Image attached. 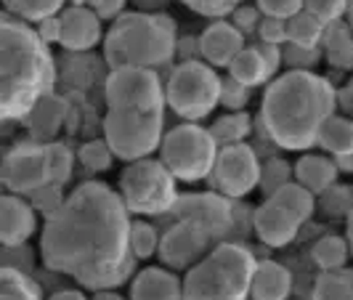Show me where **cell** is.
I'll return each instance as SVG.
<instances>
[{"mask_svg": "<svg viewBox=\"0 0 353 300\" xmlns=\"http://www.w3.org/2000/svg\"><path fill=\"white\" fill-rule=\"evenodd\" d=\"M290 183V165L284 159H268L265 165H261V178H258V186H263L265 194L276 192L279 186Z\"/></svg>", "mask_w": 353, "mask_h": 300, "instance_id": "36", "label": "cell"}, {"mask_svg": "<svg viewBox=\"0 0 353 300\" xmlns=\"http://www.w3.org/2000/svg\"><path fill=\"white\" fill-rule=\"evenodd\" d=\"M101 37V19L88 6H70L59 14V46H64L67 51H90Z\"/></svg>", "mask_w": 353, "mask_h": 300, "instance_id": "14", "label": "cell"}, {"mask_svg": "<svg viewBox=\"0 0 353 300\" xmlns=\"http://www.w3.org/2000/svg\"><path fill=\"white\" fill-rule=\"evenodd\" d=\"M130 300H183V279L170 268H141L130 284Z\"/></svg>", "mask_w": 353, "mask_h": 300, "instance_id": "19", "label": "cell"}, {"mask_svg": "<svg viewBox=\"0 0 353 300\" xmlns=\"http://www.w3.org/2000/svg\"><path fill=\"white\" fill-rule=\"evenodd\" d=\"M301 226L303 223L298 218H292L284 208H279L271 199H265L263 205L252 212V229L258 234V239L263 245H268V248H287V245H292Z\"/></svg>", "mask_w": 353, "mask_h": 300, "instance_id": "16", "label": "cell"}, {"mask_svg": "<svg viewBox=\"0 0 353 300\" xmlns=\"http://www.w3.org/2000/svg\"><path fill=\"white\" fill-rule=\"evenodd\" d=\"M6 14L21 19V21H40V19L56 17L70 0H0ZM72 6H80V0H72Z\"/></svg>", "mask_w": 353, "mask_h": 300, "instance_id": "29", "label": "cell"}, {"mask_svg": "<svg viewBox=\"0 0 353 300\" xmlns=\"http://www.w3.org/2000/svg\"><path fill=\"white\" fill-rule=\"evenodd\" d=\"M221 77L205 61H181L165 83V104L186 123H199L218 106Z\"/></svg>", "mask_w": 353, "mask_h": 300, "instance_id": "8", "label": "cell"}, {"mask_svg": "<svg viewBox=\"0 0 353 300\" xmlns=\"http://www.w3.org/2000/svg\"><path fill=\"white\" fill-rule=\"evenodd\" d=\"M345 242H348V250L353 255V210L348 212V221H345Z\"/></svg>", "mask_w": 353, "mask_h": 300, "instance_id": "47", "label": "cell"}, {"mask_svg": "<svg viewBox=\"0 0 353 300\" xmlns=\"http://www.w3.org/2000/svg\"><path fill=\"white\" fill-rule=\"evenodd\" d=\"M0 300H43V295L24 271L14 266H0Z\"/></svg>", "mask_w": 353, "mask_h": 300, "instance_id": "30", "label": "cell"}, {"mask_svg": "<svg viewBox=\"0 0 353 300\" xmlns=\"http://www.w3.org/2000/svg\"><path fill=\"white\" fill-rule=\"evenodd\" d=\"M258 37L265 46H279L282 48L287 43V21L284 19H268L263 17L258 24Z\"/></svg>", "mask_w": 353, "mask_h": 300, "instance_id": "42", "label": "cell"}, {"mask_svg": "<svg viewBox=\"0 0 353 300\" xmlns=\"http://www.w3.org/2000/svg\"><path fill=\"white\" fill-rule=\"evenodd\" d=\"M35 32L37 37L51 48L53 43H59V14L56 17H48V19H40V21H35Z\"/></svg>", "mask_w": 353, "mask_h": 300, "instance_id": "45", "label": "cell"}, {"mask_svg": "<svg viewBox=\"0 0 353 300\" xmlns=\"http://www.w3.org/2000/svg\"><path fill=\"white\" fill-rule=\"evenodd\" d=\"M56 80L51 48L30 21L0 11V123L21 120Z\"/></svg>", "mask_w": 353, "mask_h": 300, "instance_id": "3", "label": "cell"}, {"mask_svg": "<svg viewBox=\"0 0 353 300\" xmlns=\"http://www.w3.org/2000/svg\"><path fill=\"white\" fill-rule=\"evenodd\" d=\"M0 194H6V186H3V183H0Z\"/></svg>", "mask_w": 353, "mask_h": 300, "instance_id": "52", "label": "cell"}, {"mask_svg": "<svg viewBox=\"0 0 353 300\" xmlns=\"http://www.w3.org/2000/svg\"><path fill=\"white\" fill-rule=\"evenodd\" d=\"M337 170H345V173H353V154H348V157H337L335 159Z\"/></svg>", "mask_w": 353, "mask_h": 300, "instance_id": "48", "label": "cell"}, {"mask_svg": "<svg viewBox=\"0 0 353 300\" xmlns=\"http://www.w3.org/2000/svg\"><path fill=\"white\" fill-rule=\"evenodd\" d=\"M226 70H229L231 80H236V83H242L248 88L263 86V83H268V77L274 74V72L268 70V64H265L263 53L258 51V46H245L242 51L231 59V64Z\"/></svg>", "mask_w": 353, "mask_h": 300, "instance_id": "23", "label": "cell"}, {"mask_svg": "<svg viewBox=\"0 0 353 300\" xmlns=\"http://www.w3.org/2000/svg\"><path fill=\"white\" fill-rule=\"evenodd\" d=\"M170 226L159 234L157 255L170 271H189L212 248L229 242L234 229V208L223 194H178Z\"/></svg>", "mask_w": 353, "mask_h": 300, "instance_id": "4", "label": "cell"}, {"mask_svg": "<svg viewBox=\"0 0 353 300\" xmlns=\"http://www.w3.org/2000/svg\"><path fill=\"white\" fill-rule=\"evenodd\" d=\"M176 21L149 11L120 14L104 37V59L112 70L120 67L154 70L168 64L176 56Z\"/></svg>", "mask_w": 353, "mask_h": 300, "instance_id": "5", "label": "cell"}, {"mask_svg": "<svg viewBox=\"0 0 353 300\" xmlns=\"http://www.w3.org/2000/svg\"><path fill=\"white\" fill-rule=\"evenodd\" d=\"M136 3H139L141 8H157L162 0H136Z\"/></svg>", "mask_w": 353, "mask_h": 300, "instance_id": "51", "label": "cell"}, {"mask_svg": "<svg viewBox=\"0 0 353 300\" xmlns=\"http://www.w3.org/2000/svg\"><path fill=\"white\" fill-rule=\"evenodd\" d=\"M292 292L290 268L276 261H255L250 279V300H287Z\"/></svg>", "mask_w": 353, "mask_h": 300, "instance_id": "20", "label": "cell"}, {"mask_svg": "<svg viewBox=\"0 0 353 300\" xmlns=\"http://www.w3.org/2000/svg\"><path fill=\"white\" fill-rule=\"evenodd\" d=\"M117 194L130 215H165L178 199V181L162 159L143 157L128 162Z\"/></svg>", "mask_w": 353, "mask_h": 300, "instance_id": "7", "label": "cell"}, {"mask_svg": "<svg viewBox=\"0 0 353 300\" xmlns=\"http://www.w3.org/2000/svg\"><path fill=\"white\" fill-rule=\"evenodd\" d=\"M202 61H208L210 67H229L231 59L245 48V35L223 19H215L210 27H205V32L196 40Z\"/></svg>", "mask_w": 353, "mask_h": 300, "instance_id": "17", "label": "cell"}, {"mask_svg": "<svg viewBox=\"0 0 353 300\" xmlns=\"http://www.w3.org/2000/svg\"><path fill=\"white\" fill-rule=\"evenodd\" d=\"M314 263L321 268V271H335V268H343L348 266V258H351V250H348V242L345 237H335V234H327L321 237L314 250Z\"/></svg>", "mask_w": 353, "mask_h": 300, "instance_id": "31", "label": "cell"}, {"mask_svg": "<svg viewBox=\"0 0 353 300\" xmlns=\"http://www.w3.org/2000/svg\"><path fill=\"white\" fill-rule=\"evenodd\" d=\"M210 176L218 194H223L226 199H242L258 186L261 162H258V157H255V152H252V146L248 141L218 146Z\"/></svg>", "mask_w": 353, "mask_h": 300, "instance_id": "12", "label": "cell"}, {"mask_svg": "<svg viewBox=\"0 0 353 300\" xmlns=\"http://www.w3.org/2000/svg\"><path fill=\"white\" fill-rule=\"evenodd\" d=\"M292 173H295V183H301L303 189H308L311 194L316 197L335 186L340 170H337L335 159L327 157V154H303L295 162Z\"/></svg>", "mask_w": 353, "mask_h": 300, "instance_id": "21", "label": "cell"}, {"mask_svg": "<svg viewBox=\"0 0 353 300\" xmlns=\"http://www.w3.org/2000/svg\"><path fill=\"white\" fill-rule=\"evenodd\" d=\"M348 0H303V11L316 17L321 24H332L345 17Z\"/></svg>", "mask_w": 353, "mask_h": 300, "instance_id": "35", "label": "cell"}, {"mask_svg": "<svg viewBox=\"0 0 353 300\" xmlns=\"http://www.w3.org/2000/svg\"><path fill=\"white\" fill-rule=\"evenodd\" d=\"M128 248L136 261L152 258L159 248V231L154 223L143 221V218H130V229H128Z\"/></svg>", "mask_w": 353, "mask_h": 300, "instance_id": "32", "label": "cell"}, {"mask_svg": "<svg viewBox=\"0 0 353 300\" xmlns=\"http://www.w3.org/2000/svg\"><path fill=\"white\" fill-rule=\"evenodd\" d=\"M109 109L130 112H162L165 109V86L154 70L143 67H120L112 70L104 86Z\"/></svg>", "mask_w": 353, "mask_h": 300, "instance_id": "11", "label": "cell"}, {"mask_svg": "<svg viewBox=\"0 0 353 300\" xmlns=\"http://www.w3.org/2000/svg\"><path fill=\"white\" fill-rule=\"evenodd\" d=\"M218 154V143L212 141L210 130L196 123L176 125L168 130L159 143V159L173 173L176 181L196 183L210 176L212 162Z\"/></svg>", "mask_w": 353, "mask_h": 300, "instance_id": "9", "label": "cell"}, {"mask_svg": "<svg viewBox=\"0 0 353 300\" xmlns=\"http://www.w3.org/2000/svg\"><path fill=\"white\" fill-rule=\"evenodd\" d=\"M186 8H192L194 14H202V17H212V19H221L231 14L239 3L245 0H181Z\"/></svg>", "mask_w": 353, "mask_h": 300, "instance_id": "39", "label": "cell"}, {"mask_svg": "<svg viewBox=\"0 0 353 300\" xmlns=\"http://www.w3.org/2000/svg\"><path fill=\"white\" fill-rule=\"evenodd\" d=\"M255 255L239 242H221L183 277V300H248Z\"/></svg>", "mask_w": 353, "mask_h": 300, "instance_id": "6", "label": "cell"}, {"mask_svg": "<svg viewBox=\"0 0 353 300\" xmlns=\"http://www.w3.org/2000/svg\"><path fill=\"white\" fill-rule=\"evenodd\" d=\"M316 146L330 152V157H348L353 154V117L345 114H330L319 128Z\"/></svg>", "mask_w": 353, "mask_h": 300, "instance_id": "22", "label": "cell"}, {"mask_svg": "<svg viewBox=\"0 0 353 300\" xmlns=\"http://www.w3.org/2000/svg\"><path fill=\"white\" fill-rule=\"evenodd\" d=\"M321 46H324V56L332 67L353 70V35L348 24H343V21L327 24L324 35H321Z\"/></svg>", "mask_w": 353, "mask_h": 300, "instance_id": "24", "label": "cell"}, {"mask_svg": "<svg viewBox=\"0 0 353 300\" xmlns=\"http://www.w3.org/2000/svg\"><path fill=\"white\" fill-rule=\"evenodd\" d=\"M250 101V88L248 86H242V83H236V80H221V99H218V104H223L226 109L231 112H242Z\"/></svg>", "mask_w": 353, "mask_h": 300, "instance_id": "38", "label": "cell"}, {"mask_svg": "<svg viewBox=\"0 0 353 300\" xmlns=\"http://www.w3.org/2000/svg\"><path fill=\"white\" fill-rule=\"evenodd\" d=\"M290 46V43H287ZM282 61H287L292 70H308L319 61V48H298L290 46L287 51H282Z\"/></svg>", "mask_w": 353, "mask_h": 300, "instance_id": "43", "label": "cell"}, {"mask_svg": "<svg viewBox=\"0 0 353 300\" xmlns=\"http://www.w3.org/2000/svg\"><path fill=\"white\" fill-rule=\"evenodd\" d=\"M345 24H348V30H351V35H353V0H348V8H345Z\"/></svg>", "mask_w": 353, "mask_h": 300, "instance_id": "50", "label": "cell"}, {"mask_svg": "<svg viewBox=\"0 0 353 300\" xmlns=\"http://www.w3.org/2000/svg\"><path fill=\"white\" fill-rule=\"evenodd\" d=\"M48 300H88V298L83 292H77V290H61V292L51 295Z\"/></svg>", "mask_w": 353, "mask_h": 300, "instance_id": "46", "label": "cell"}, {"mask_svg": "<svg viewBox=\"0 0 353 300\" xmlns=\"http://www.w3.org/2000/svg\"><path fill=\"white\" fill-rule=\"evenodd\" d=\"M335 109V88L327 77L311 70H290L268 83L261 101V123L276 146L305 152L316 146L319 128Z\"/></svg>", "mask_w": 353, "mask_h": 300, "instance_id": "2", "label": "cell"}, {"mask_svg": "<svg viewBox=\"0 0 353 300\" xmlns=\"http://www.w3.org/2000/svg\"><path fill=\"white\" fill-rule=\"evenodd\" d=\"M229 21L242 32V35H250V32H255L258 30V24H261V19L263 14L258 11V6H248V3H239L234 11L229 14Z\"/></svg>", "mask_w": 353, "mask_h": 300, "instance_id": "40", "label": "cell"}, {"mask_svg": "<svg viewBox=\"0 0 353 300\" xmlns=\"http://www.w3.org/2000/svg\"><path fill=\"white\" fill-rule=\"evenodd\" d=\"M72 168H74V152L70 146L59 141L46 143V173H48V183L53 186H64L72 178Z\"/></svg>", "mask_w": 353, "mask_h": 300, "instance_id": "33", "label": "cell"}, {"mask_svg": "<svg viewBox=\"0 0 353 300\" xmlns=\"http://www.w3.org/2000/svg\"><path fill=\"white\" fill-rule=\"evenodd\" d=\"M80 6H88L96 17L101 19H117L125 11L128 0H80Z\"/></svg>", "mask_w": 353, "mask_h": 300, "instance_id": "44", "label": "cell"}, {"mask_svg": "<svg viewBox=\"0 0 353 300\" xmlns=\"http://www.w3.org/2000/svg\"><path fill=\"white\" fill-rule=\"evenodd\" d=\"M165 112H130L109 109L104 117V141L114 157L125 162L149 157L162 143Z\"/></svg>", "mask_w": 353, "mask_h": 300, "instance_id": "10", "label": "cell"}, {"mask_svg": "<svg viewBox=\"0 0 353 300\" xmlns=\"http://www.w3.org/2000/svg\"><path fill=\"white\" fill-rule=\"evenodd\" d=\"M64 202V197H61V186H53V183H43L40 189H35L32 194H30V205H32V210L40 212V215H51L56 212V208Z\"/></svg>", "mask_w": 353, "mask_h": 300, "instance_id": "37", "label": "cell"}, {"mask_svg": "<svg viewBox=\"0 0 353 300\" xmlns=\"http://www.w3.org/2000/svg\"><path fill=\"white\" fill-rule=\"evenodd\" d=\"M77 159H80V165L85 170H90V173H104V170L112 168L114 154H112V149H109V143L104 139H96V141H88L80 146Z\"/></svg>", "mask_w": 353, "mask_h": 300, "instance_id": "34", "label": "cell"}, {"mask_svg": "<svg viewBox=\"0 0 353 300\" xmlns=\"http://www.w3.org/2000/svg\"><path fill=\"white\" fill-rule=\"evenodd\" d=\"M67 112H70V106L61 96L46 93L43 99H37L35 106L21 120L30 128V133L37 143H51L56 141V133L67 123Z\"/></svg>", "mask_w": 353, "mask_h": 300, "instance_id": "18", "label": "cell"}, {"mask_svg": "<svg viewBox=\"0 0 353 300\" xmlns=\"http://www.w3.org/2000/svg\"><path fill=\"white\" fill-rule=\"evenodd\" d=\"M258 11L268 19H287L295 17L303 8V0H255Z\"/></svg>", "mask_w": 353, "mask_h": 300, "instance_id": "41", "label": "cell"}, {"mask_svg": "<svg viewBox=\"0 0 353 300\" xmlns=\"http://www.w3.org/2000/svg\"><path fill=\"white\" fill-rule=\"evenodd\" d=\"M248 300H250V298H248Z\"/></svg>", "mask_w": 353, "mask_h": 300, "instance_id": "53", "label": "cell"}, {"mask_svg": "<svg viewBox=\"0 0 353 300\" xmlns=\"http://www.w3.org/2000/svg\"><path fill=\"white\" fill-rule=\"evenodd\" d=\"M93 300H123L120 295H114L112 290H96V298Z\"/></svg>", "mask_w": 353, "mask_h": 300, "instance_id": "49", "label": "cell"}, {"mask_svg": "<svg viewBox=\"0 0 353 300\" xmlns=\"http://www.w3.org/2000/svg\"><path fill=\"white\" fill-rule=\"evenodd\" d=\"M311 300H353V268L343 266L335 271H321Z\"/></svg>", "mask_w": 353, "mask_h": 300, "instance_id": "27", "label": "cell"}, {"mask_svg": "<svg viewBox=\"0 0 353 300\" xmlns=\"http://www.w3.org/2000/svg\"><path fill=\"white\" fill-rule=\"evenodd\" d=\"M128 229L130 212L120 194L101 181H85L46 218L40 237L43 266L88 290H114L136 266Z\"/></svg>", "mask_w": 353, "mask_h": 300, "instance_id": "1", "label": "cell"}, {"mask_svg": "<svg viewBox=\"0 0 353 300\" xmlns=\"http://www.w3.org/2000/svg\"><path fill=\"white\" fill-rule=\"evenodd\" d=\"M324 27L327 24H321L316 17H311L308 11L301 8L295 17L287 19V43L290 46H298V48H319L321 46V35H324Z\"/></svg>", "mask_w": 353, "mask_h": 300, "instance_id": "28", "label": "cell"}, {"mask_svg": "<svg viewBox=\"0 0 353 300\" xmlns=\"http://www.w3.org/2000/svg\"><path fill=\"white\" fill-rule=\"evenodd\" d=\"M250 128H252V120H250L248 112L242 109V112H226V114H221L208 130H210L212 141L218 143V146H231V143L248 141Z\"/></svg>", "mask_w": 353, "mask_h": 300, "instance_id": "26", "label": "cell"}, {"mask_svg": "<svg viewBox=\"0 0 353 300\" xmlns=\"http://www.w3.org/2000/svg\"><path fill=\"white\" fill-rule=\"evenodd\" d=\"M268 199L276 202L279 208H284L292 218H298L301 223H305V221L314 215V210H316V199H314V194H311L308 189H303L301 183H295V181H290V183L279 186L276 192H271Z\"/></svg>", "mask_w": 353, "mask_h": 300, "instance_id": "25", "label": "cell"}, {"mask_svg": "<svg viewBox=\"0 0 353 300\" xmlns=\"http://www.w3.org/2000/svg\"><path fill=\"white\" fill-rule=\"evenodd\" d=\"M0 183L11 194H32L43 183H48L46 143H17L0 162Z\"/></svg>", "mask_w": 353, "mask_h": 300, "instance_id": "13", "label": "cell"}, {"mask_svg": "<svg viewBox=\"0 0 353 300\" xmlns=\"http://www.w3.org/2000/svg\"><path fill=\"white\" fill-rule=\"evenodd\" d=\"M37 229V212L27 199L19 194H0V245L3 248H21L30 242Z\"/></svg>", "mask_w": 353, "mask_h": 300, "instance_id": "15", "label": "cell"}]
</instances>
